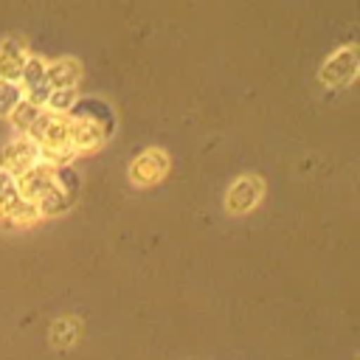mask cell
<instances>
[{"instance_id":"cell-17","label":"cell","mask_w":360,"mask_h":360,"mask_svg":"<svg viewBox=\"0 0 360 360\" xmlns=\"http://www.w3.org/2000/svg\"><path fill=\"white\" fill-rule=\"evenodd\" d=\"M20 98H22L20 84H14V82H3V79H0V118H3V115H11V110L17 107Z\"/></svg>"},{"instance_id":"cell-4","label":"cell","mask_w":360,"mask_h":360,"mask_svg":"<svg viewBox=\"0 0 360 360\" xmlns=\"http://www.w3.org/2000/svg\"><path fill=\"white\" fill-rule=\"evenodd\" d=\"M262 191H264V186H262V180H259L256 174L236 177V180L231 183L228 194H225V205H228V211H233V214H245V211H250V208L262 200Z\"/></svg>"},{"instance_id":"cell-2","label":"cell","mask_w":360,"mask_h":360,"mask_svg":"<svg viewBox=\"0 0 360 360\" xmlns=\"http://www.w3.org/2000/svg\"><path fill=\"white\" fill-rule=\"evenodd\" d=\"M39 163V149L31 138H14L8 141L3 149H0V172L11 174V177H20L25 174L31 166Z\"/></svg>"},{"instance_id":"cell-15","label":"cell","mask_w":360,"mask_h":360,"mask_svg":"<svg viewBox=\"0 0 360 360\" xmlns=\"http://www.w3.org/2000/svg\"><path fill=\"white\" fill-rule=\"evenodd\" d=\"M73 101H76V90H51L45 107H48V112H53V115H68L70 107H73Z\"/></svg>"},{"instance_id":"cell-12","label":"cell","mask_w":360,"mask_h":360,"mask_svg":"<svg viewBox=\"0 0 360 360\" xmlns=\"http://www.w3.org/2000/svg\"><path fill=\"white\" fill-rule=\"evenodd\" d=\"M42 115V107H37V104H31V101H25V98H20L17 101V107L11 110V124H14V129L25 138L28 132H31V127L37 124V118Z\"/></svg>"},{"instance_id":"cell-13","label":"cell","mask_w":360,"mask_h":360,"mask_svg":"<svg viewBox=\"0 0 360 360\" xmlns=\"http://www.w3.org/2000/svg\"><path fill=\"white\" fill-rule=\"evenodd\" d=\"M70 205H73V200L53 183V188L37 202V211H39V217H59V214H65Z\"/></svg>"},{"instance_id":"cell-14","label":"cell","mask_w":360,"mask_h":360,"mask_svg":"<svg viewBox=\"0 0 360 360\" xmlns=\"http://www.w3.org/2000/svg\"><path fill=\"white\" fill-rule=\"evenodd\" d=\"M53 183L76 202V197H79V191H82V180H79V174H76L73 166H56V169H53Z\"/></svg>"},{"instance_id":"cell-16","label":"cell","mask_w":360,"mask_h":360,"mask_svg":"<svg viewBox=\"0 0 360 360\" xmlns=\"http://www.w3.org/2000/svg\"><path fill=\"white\" fill-rule=\"evenodd\" d=\"M76 321L73 318H59V321H53V326H51V340L56 343V346H70L73 340H76Z\"/></svg>"},{"instance_id":"cell-8","label":"cell","mask_w":360,"mask_h":360,"mask_svg":"<svg viewBox=\"0 0 360 360\" xmlns=\"http://www.w3.org/2000/svg\"><path fill=\"white\" fill-rule=\"evenodd\" d=\"M169 169V158L163 149H146L132 166H129V177L132 183L138 186H149V183H158Z\"/></svg>"},{"instance_id":"cell-7","label":"cell","mask_w":360,"mask_h":360,"mask_svg":"<svg viewBox=\"0 0 360 360\" xmlns=\"http://www.w3.org/2000/svg\"><path fill=\"white\" fill-rule=\"evenodd\" d=\"M354 73H357V53H354V48H343V51L332 53V56L323 62L321 79H323L329 87H340V84L352 82Z\"/></svg>"},{"instance_id":"cell-11","label":"cell","mask_w":360,"mask_h":360,"mask_svg":"<svg viewBox=\"0 0 360 360\" xmlns=\"http://www.w3.org/2000/svg\"><path fill=\"white\" fill-rule=\"evenodd\" d=\"M68 138H70V149L79 155V152H90V149H98L104 143V132L87 121H79V118H68Z\"/></svg>"},{"instance_id":"cell-6","label":"cell","mask_w":360,"mask_h":360,"mask_svg":"<svg viewBox=\"0 0 360 360\" xmlns=\"http://www.w3.org/2000/svg\"><path fill=\"white\" fill-rule=\"evenodd\" d=\"M20 79H22V87H25V96H22V98L45 110V101H48V96H51V84H48V79H45V62H42L39 56H28Z\"/></svg>"},{"instance_id":"cell-5","label":"cell","mask_w":360,"mask_h":360,"mask_svg":"<svg viewBox=\"0 0 360 360\" xmlns=\"http://www.w3.org/2000/svg\"><path fill=\"white\" fill-rule=\"evenodd\" d=\"M14 180H17V191H20V197L37 205V202L53 188V166H48V163H37V166H31L25 174H20V177H14Z\"/></svg>"},{"instance_id":"cell-9","label":"cell","mask_w":360,"mask_h":360,"mask_svg":"<svg viewBox=\"0 0 360 360\" xmlns=\"http://www.w3.org/2000/svg\"><path fill=\"white\" fill-rule=\"evenodd\" d=\"M25 45L20 39H3L0 42V79L3 82H20L22 68H25Z\"/></svg>"},{"instance_id":"cell-1","label":"cell","mask_w":360,"mask_h":360,"mask_svg":"<svg viewBox=\"0 0 360 360\" xmlns=\"http://www.w3.org/2000/svg\"><path fill=\"white\" fill-rule=\"evenodd\" d=\"M39 219V211L34 202L22 200L20 191H17V180L6 172H0V222L6 228H28Z\"/></svg>"},{"instance_id":"cell-10","label":"cell","mask_w":360,"mask_h":360,"mask_svg":"<svg viewBox=\"0 0 360 360\" xmlns=\"http://www.w3.org/2000/svg\"><path fill=\"white\" fill-rule=\"evenodd\" d=\"M79 76H82V65L73 56H62V59L45 65V79H48L51 90H73Z\"/></svg>"},{"instance_id":"cell-3","label":"cell","mask_w":360,"mask_h":360,"mask_svg":"<svg viewBox=\"0 0 360 360\" xmlns=\"http://www.w3.org/2000/svg\"><path fill=\"white\" fill-rule=\"evenodd\" d=\"M68 118H79V121H87V124L98 127L104 132V138L115 129L112 107L107 101H101V98H87V96L84 98H76L73 107H70V112H68Z\"/></svg>"}]
</instances>
